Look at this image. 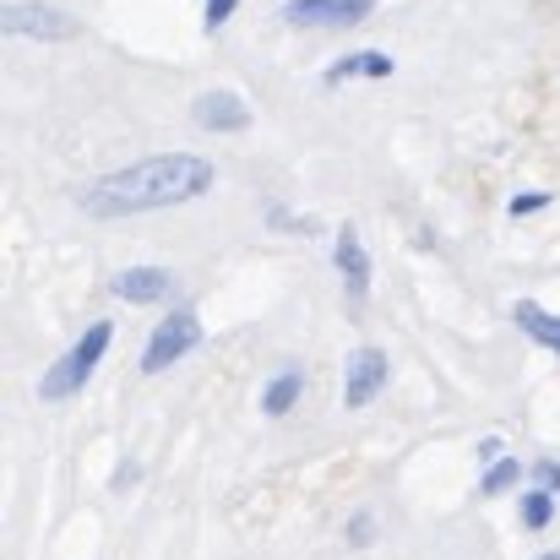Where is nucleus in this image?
<instances>
[{
  "instance_id": "1",
  "label": "nucleus",
  "mask_w": 560,
  "mask_h": 560,
  "mask_svg": "<svg viewBox=\"0 0 560 560\" xmlns=\"http://www.w3.org/2000/svg\"><path fill=\"white\" fill-rule=\"evenodd\" d=\"M218 180V170L201 153H153L137 159L126 170L98 175L82 190V212L93 218H131V212H159V207H186L196 196H207Z\"/></svg>"
},
{
  "instance_id": "2",
  "label": "nucleus",
  "mask_w": 560,
  "mask_h": 560,
  "mask_svg": "<svg viewBox=\"0 0 560 560\" xmlns=\"http://www.w3.org/2000/svg\"><path fill=\"white\" fill-rule=\"evenodd\" d=\"M109 343H115V322H93L49 371H44V381H38V397L44 402H66V397H77L88 381H93V371L104 365V354H109Z\"/></svg>"
},
{
  "instance_id": "3",
  "label": "nucleus",
  "mask_w": 560,
  "mask_h": 560,
  "mask_svg": "<svg viewBox=\"0 0 560 560\" xmlns=\"http://www.w3.org/2000/svg\"><path fill=\"white\" fill-rule=\"evenodd\" d=\"M196 349H201V316L180 305V311H170V316L153 327V338H148V349H142V375L175 371Z\"/></svg>"
},
{
  "instance_id": "4",
  "label": "nucleus",
  "mask_w": 560,
  "mask_h": 560,
  "mask_svg": "<svg viewBox=\"0 0 560 560\" xmlns=\"http://www.w3.org/2000/svg\"><path fill=\"white\" fill-rule=\"evenodd\" d=\"M0 27H5L11 38H38V44H49V38H77V16H66V11H55V5H44V0H11L5 16H0Z\"/></svg>"
},
{
  "instance_id": "5",
  "label": "nucleus",
  "mask_w": 560,
  "mask_h": 560,
  "mask_svg": "<svg viewBox=\"0 0 560 560\" xmlns=\"http://www.w3.org/2000/svg\"><path fill=\"white\" fill-rule=\"evenodd\" d=\"M375 11V0H289L283 22L294 27H360Z\"/></svg>"
},
{
  "instance_id": "6",
  "label": "nucleus",
  "mask_w": 560,
  "mask_h": 560,
  "mask_svg": "<svg viewBox=\"0 0 560 560\" xmlns=\"http://www.w3.org/2000/svg\"><path fill=\"white\" fill-rule=\"evenodd\" d=\"M332 261H338L343 294H349L354 305H365V300H371V250H365V240H360L354 223H338V250H332Z\"/></svg>"
},
{
  "instance_id": "7",
  "label": "nucleus",
  "mask_w": 560,
  "mask_h": 560,
  "mask_svg": "<svg viewBox=\"0 0 560 560\" xmlns=\"http://www.w3.org/2000/svg\"><path fill=\"white\" fill-rule=\"evenodd\" d=\"M109 294L126 300V305H159L170 294H180V278L170 267H126L109 278Z\"/></svg>"
},
{
  "instance_id": "8",
  "label": "nucleus",
  "mask_w": 560,
  "mask_h": 560,
  "mask_svg": "<svg viewBox=\"0 0 560 560\" xmlns=\"http://www.w3.org/2000/svg\"><path fill=\"white\" fill-rule=\"evenodd\" d=\"M386 392V354L381 349H354L343 365V402L349 408H371Z\"/></svg>"
},
{
  "instance_id": "9",
  "label": "nucleus",
  "mask_w": 560,
  "mask_h": 560,
  "mask_svg": "<svg viewBox=\"0 0 560 560\" xmlns=\"http://www.w3.org/2000/svg\"><path fill=\"white\" fill-rule=\"evenodd\" d=\"M190 120L201 126V131H250V104L240 98V93H229V88H212V93H201L196 104H190Z\"/></svg>"
},
{
  "instance_id": "10",
  "label": "nucleus",
  "mask_w": 560,
  "mask_h": 560,
  "mask_svg": "<svg viewBox=\"0 0 560 560\" xmlns=\"http://www.w3.org/2000/svg\"><path fill=\"white\" fill-rule=\"evenodd\" d=\"M512 322H517L534 343H545L550 354H560V316L556 311H545V305H534V300H517V305H512Z\"/></svg>"
},
{
  "instance_id": "11",
  "label": "nucleus",
  "mask_w": 560,
  "mask_h": 560,
  "mask_svg": "<svg viewBox=\"0 0 560 560\" xmlns=\"http://www.w3.org/2000/svg\"><path fill=\"white\" fill-rule=\"evenodd\" d=\"M349 77H392V55H381V49H360V55H343V60H332L327 66V88H338V82H349Z\"/></svg>"
},
{
  "instance_id": "12",
  "label": "nucleus",
  "mask_w": 560,
  "mask_h": 560,
  "mask_svg": "<svg viewBox=\"0 0 560 560\" xmlns=\"http://www.w3.org/2000/svg\"><path fill=\"white\" fill-rule=\"evenodd\" d=\"M300 392H305V375L300 371L272 375V381H267V392H261V413H267V419H283V413L300 402Z\"/></svg>"
},
{
  "instance_id": "13",
  "label": "nucleus",
  "mask_w": 560,
  "mask_h": 560,
  "mask_svg": "<svg viewBox=\"0 0 560 560\" xmlns=\"http://www.w3.org/2000/svg\"><path fill=\"white\" fill-rule=\"evenodd\" d=\"M556 523V490H545V485H534L528 495H523V528H550Z\"/></svg>"
},
{
  "instance_id": "14",
  "label": "nucleus",
  "mask_w": 560,
  "mask_h": 560,
  "mask_svg": "<svg viewBox=\"0 0 560 560\" xmlns=\"http://www.w3.org/2000/svg\"><path fill=\"white\" fill-rule=\"evenodd\" d=\"M523 479H528V468H523V463L495 457V463H490V474L479 479V490H485V495H506V490H512V485H523Z\"/></svg>"
},
{
  "instance_id": "15",
  "label": "nucleus",
  "mask_w": 560,
  "mask_h": 560,
  "mask_svg": "<svg viewBox=\"0 0 560 560\" xmlns=\"http://www.w3.org/2000/svg\"><path fill=\"white\" fill-rule=\"evenodd\" d=\"M234 11H240V0H207V16H201V27H207V33H218V27H223Z\"/></svg>"
},
{
  "instance_id": "16",
  "label": "nucleus",
  "mask_w": 560,
  "mask_h": 560,
  "mask_svg": "<svg viewBox=\"0 0 560 560\" xmlns=\"http://www.w3.org/2000/svg\"><path fill=\"white\" fill-rule=\"evenodd\" d=\"M539 207H550L545 190H523V196H512V218H528V212H539Z\"/></svg>"
},
{
  "instance_id": "17",
  "label": "nucleus",
  "mask_w": 560,
  "mask_h": 560,
  "mask_svg": "<svg viewBox=\"0 0 560 560\" xmlns=\"http://www.w3.org/2000/svg\"><path fill=\"white\" fill-rule=\"evenodd\" d=\"M528 479H534V485H545V490H560V463H550V457H545V463H534V468H528Z\"/></svg>"
},
{
  "instance_id": "18",
  "label": "nucleus",
  "mask_w": 560,
  "mask_h": 560,
  "mask_svg": "<svg viewBox=\"0 0 560 560\" xmlns=\"http://www.w3.org/2000/svg\"><path fill=\"white\" fill-rule=\"evenodd\" d=\"M371 539H375V517L365 512V517H354V523H349V545H371Z\"/></svg>"
},
{
  "instance_id": "19",
  "label": "nucleus",
  "mask_w": 560,
  "mask_h": 560,
  "mask_svg": "<svg viewBox=\"0 0 560 560\" xmlns=\"http://www.w3.org/2000/svg\"><path fill=\"white\" fill-rule=\"evenodd\" d=\"M545 560H560V550H550V556H545Z\"/></svg>"
}]
</instances>
